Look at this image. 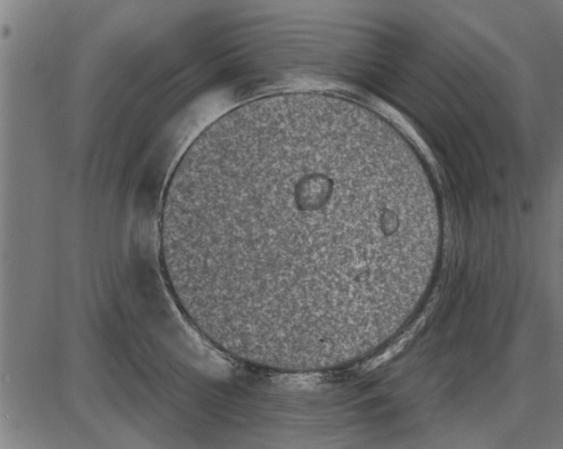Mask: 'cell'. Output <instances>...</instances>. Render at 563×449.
<instances>
[{
  "label": "cell",
  "instance_id": "obj_1",
  "mask_svg": "<svg viewBox=\"0 0 563 449\" xmlns=\"http://www.w3.org/2000/svg\"><path fill=\"white\" fill-rule=\"evenodd\" d=\"M159 232L165 277L207 334L306 356L410 308L443 229L396 128L350 99L292 92L242 104L192 141Z\"/></svg>",
  "mask_w": 563,
  "mask_h": 449
}]
</instances>
